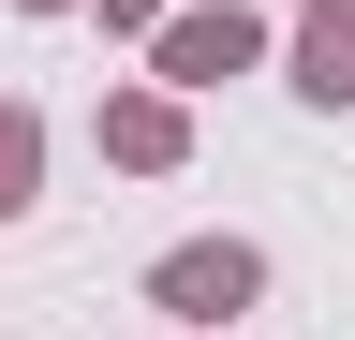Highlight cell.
<instances>
[{"label":"cell","instance_id":"obj_4","mask_svg":"<svg viewBox=\"0 0 355 340\" xmlns=\"http://www.w3.org/2000/svg\"><path fill=\"white\" fill-rule=\"evenodd\" d=\"M104 134H119V163H163V148H178V118H163V104H119Z\"/></svg>","mask_w":355,"mask_h":340},{"label":"cell","instance_id":"obj_1","mask_svg":"<svg viewBox=\"0 0 355 340\" xmlns=\"http://www.w3.org/2000/svg\"><path fill=\"white\" fill-rule=\"evenodd\" d=\"M237 296H252V251H237V237L163 251V311H237Z\"/></svg>","mask_w":355,"mask_h":340},{"label":"cell","instance_id":"obj_2","mask_svg":"<svg viewBox=\"0 0 355 340\" xmlns=\"http://www.w3.org/2000/svg\"><path fill=\"white\" fill-rule=\"evenodd\" d=\"M237 60H252L237 15H178V30H163V74H178V89H207V74H237Z\"/></svg>","mask_w":355,"mask_h":340},{"label":"cell","instance_id":"obj_3","mask_svg":"<svg viewBox=\"0 0 355 340\" xmlns=\"http://www.w3.org/2000/svg\"><path fill=\"white\" fill-rule=\"evenodd\" d=\"M296 89H311V104H355V0H326V15H311V60H296Z\"/></svg>","mask_w":355,"mask_h":340},{"label":"cell","instance_id":"obj_5","mask_svg":"<svg viewBox=\"0 0 355 340\" xmlns=\"http://www.w3.org/2000/svg\"><path fill=\"white\" fill-rule=\"evenodd\" d=\"M15 207H30V118L0 104V222H15Z\"/></svg>","mask_w":355,"mask_h":340},{"label":"cell","instance_id":"obj_6","mask_svg":"<svg viewBox=\"0 0 355 340\" xmlns=\"http://www.w3.org/2000/svg\"><path fill=\"white\" fill-rule=\"evenodd\" d=\"M119 15H148V0H119Z\"/></svg>","mask_w":355,"mask_h":340}]
</instances>
